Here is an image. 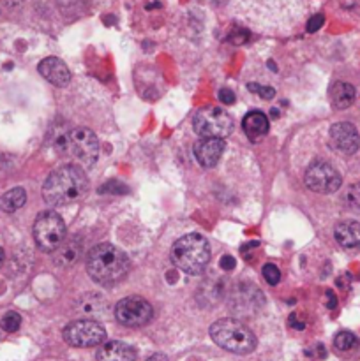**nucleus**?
I'll return each mask as SVG.
<instances>
[{"label": "nucleus", "instance_id": "obj_1", "mask_svg": "<svg viewBox=\"0 0 360 361\" xmlns=\"http://www.w3.org/2000/svg\"><path fill=\"white\" fill-rule=\"evenodd\" d=\"M233 9L244 21L265 32H288L302 16L300 0H233Z\"/></svg>", "mask_w": 360, "mask_h": 361}, {"label": "nucleus", "instance_id": "obj_2", "mask_svg": "<svg viewBox=\"0 0 360 361\" xmlns=\"http://www.w3.org/2000/svg\"><path fill=\"white\" fill-rule=\"evenodd\" d=\"M87 175L78 166H60L48 176L42 185V197L52 207L76 203L87 194Z\"/></svg>", "mask_w": 360, "mask_h": 361}, {"label": "nucleus", "instance_id": "obj_3", "mask_svg": "<svg viewBox=\"0 0 360 361\" xmlns=\"http://www.w3.org/2000/svg\"><path fill=\"white\" fill-rule=\"evenodd\" d=\"M87 271L94 282L101 286H112L122 281L129 271V257L109 243L95 245L88 252Z\"/></svg>", "mask_w": 360, "mask_h": 361}, {"label": "nucleus", "instance_id": "obj_4", "mask_svg": "<svg viewBox=\"0 0 360 361\" xmlns=\"http://www.w3.org/2000/svg\"><path fill=\"white\" fill-rule=\"evenodd\" d=\"M210 261V245L198 233L182 236L172 247V263L187 275H200Z\"/></svg>", "mask_w": 360, "mask_h": 361}, {"label": "nucleus", "instance_id": "obj_5", "mask_svg": "<svg viewBox=\"0 0 360 361\" xmlns=\"http://www.w3.org/2000/svg\"><path fill=\"white\" fill-rule=\"evenodd\" d=\"M210 337L219 348L235 355H249L256 349L253 331L236 319H219L210 326Z\"/></svg>", "mask_w": 360, "mask_h": 361}, {"label": "nucleus", "instance_id": "obj_6", "mask_svg": "<svg viewBox=\"0 0 360 361\" xmlns=\"http://www.w3.org/2000/svg\"><path fill=\"white\" fill-rule=\"evenodd\" d=\"M193 129L200 137H219L224 140L233 133V118L228 111L221 108H208L200 109L193 118Z\"/></svg>", "mask_w": 360, "mask_h": 361}, {"label": "nucleus", "instance_id": "obj_7", "mask_svg": "<svg viewBox=\"0 0 360 361\" xmlns=\"http://www.w3.org/2000/svg\"><path fill=\"white\" fill-rule=\"evenodd\" d=\"M34 238L42 252H55L66 238V224L56 212H42L34 224Z\"/></svg>", "mask_w": 360, "mask_h": 361}, {"label": "nucleus", "instance_id": "obj_8", "mask_svg": "<svg viewBox=\"0 0 360 361\" xmlns=\"http://www.w3.org/2000/svg\"><path fill=\"white\" fill-rule=\"evenodd\" d=\"M71 157L85 168L95 164L99 155V141L95 134L87 127H76L67 134V147Z\"/></svg>", "mask_w": 360, "mask_h": 361}, {"label": "nucleus", "instance_id": "obj_9", "mask_svg": "<svg viewBox=\"0 0 360 361\" xmlns=\"http://www.w3.org/2000/svg\"><path fill=\"white\" fill-rule=\"evenodd\" d=\"M64 341L73 348H95L106 341V330L92 319L73 321L64 328Z\"/></svg>", "mask_w": 360, "mask_h": 361}, {"label": "nucleus", "instance_id": "obj_10", "mask_svg": "<svg viewBox=\"0 0 360 361\" xmlns=\"http://www.w3.org/2000/svg\"><path fill=\"white\" fill-rule=\"evenodd\" d=\"M115 317L124 326L138 328L150 323L154 317V309L147 300L140 298V296H129L116 303Z\"/></svg>", "mask_w": 360, "mask_h": 361}, {"label": "nucleus", "instance_id": "obj_11", "mask_svg": "<svg viewBox=\"0 0 360 361\" xmlns=\"http://www.w3.org/2000/svg\"><path fill=\"white\" fill-rule=\"evenodd\" d=\"M342 178L337 169L328 162H314L306 171V185L313 192L332 194L341 187Z\"/></svg>", "mask_w": 360, "mask_h": 361}, {"label": "nucleus", "instance_id": "obj_12", "mask_svg": "<svg viewBox=\"0 0 360 361\" xmlns=\"http://www.w3.org/2000/svg\"><path fill=\"white\" fill-rule=\"evenodd\" d=\"M330 145L339 154L353 155L360 147V136L349 122H337L330 127Z\"/></svg>", "mask_w": 360, "mask_h": 361}, {"label": "nucleus", "instance_id": "obj_13", "mask_svg": "<svg viewBox=\"0 0 360 361\" xmlns=\"http://www.w3.org/2000/svg\"><path fill=\"white\" fill-rule=\"evenodd\" d=\"M224 148V140H219V137H201V140L194 145V157L200 162V166H203V168H212V166L217 164L219 159L222 157Z\"/></svg>", "mask_w": 360, "mask_h": 361}, {"label": "nucleus", "instance_id": "obj_14", "mask_svg": "<svg viewBox=\"0 0 360 361\" xmlns=\"http://www.w3.org/2000/svg\"><path fill=\"white\" fill-rule=\"evenodd\" d=\"M39 73L44 78L48 83L55 85V87H67L71 81V73L67 69L66 63L56 56H48L39 63Z\"/></svg>", "mask_w": 360, "mask_h": 361}, {"label": "nucleus", "instance_id": "obj_15", "mask_svg": "<svg viewBox=\"0 0 360 361\" xmlns=\"http://www.w3.org/2000/svg\"><path fill=\"white\" fill-rule=\"evenodd\" d=\"M97 361H136V351L129 344L109 341L99 348Z\"/></svg>", "mask_w": 360, "mask_h": 361}, {"label": "nucleus", "instance_id": "obj_16", "mask_svg": "<svg viewBox=\"0 0 360 361\" xmlns=\"http://www.w3.org/2000/svg\"><path fill=\"white\" fill-rule=\"evenodd\" d=\"M81 249H83V243L78 238H69L60 243L55 249V263L56 267H71V264L76 263L81 256Z\"/></svg>", "mask_w": 360, "mask_h": 361}, {"label": "nucleus", "instance_id": "obj_17", "mask_svg": "<svg viewBox=\"0 0 360 361\" xmlns=\"http://www.w3.org/2000/svg\"><path fill=\"white\" fill-rule=\"evenodd\" d=\"M334 236L344 249H356L360 247V224L355 221L339 222L334 229Z\"/></svg>", "mask_w": 360, "mask_h": 361}, {"label": "nucleus", "instance_id": "obj_18", "mask_svg": "<svg viewBox=\"0 0 360 361\" xmlns=\"http://www.w3.org/2000/svg\"><path fill=\"white\" fill-rule=\"evenodd\" d=\"M244 133L251 137V140H258V137L265 136L268 133V118L265 113L261 111H251L244 116Z\"/></svg>", "mask_w": 360, "mask_h": 361}, {"label": "nucleus", "instance_id": "obj_19", "mask_svg": "<svg viewBox=\"0 0 360 361\" xmlns=\"http://www.w3.org/2000/svg\"><path fill=\"white\" fill-rule=\"evenodd\" d=\"M355 88L353 85L344 83V81H337L330 87V101L334 108L346 109L353 104L355 101Z\"/></svg>", "mask_w": 360, "mask_h": 361}, {"label": "nucleus", "instance_id": "obj_20", "mask_svg": "<svg viewBox=\"0 0 360 361\" xmlns=\"http://www.w3.org/2000/svg\"><path fill=\"white\" fill-rule=\"evenodd\" d=\"M27 201V192L21 187H16V189H11L0 197V210L6 212V214H14L16 210H20L21 207Z\"/></svg>", "mask_w": 360, "mask_h": 361}, {"label": "nucleus", "instance_id": "obj_21", "mask_svg": "<svg viewBox=\"0 0 360 361\" xmlns=\"http://www.w3.org/2000/svg\"><path fill=\"white\" fill-rule=\"evenodd\" d=\"M356 342H359L356 341V337L353 334H349V331H341V334L335 335V338H334L335 349L341 353L352 351V349L356 345Z\"/></svg>", "mask_w": 360, "mask_h": 361}, {"label": "nucleus", "instance_id": "obj_22", "mask_svg": "<svg viewBox=\"0 0 360 361\" xmlns=\"http://www.w3.org/2000/svg\"><path fill=\"white\" fill-rule=\"evenodd\" d=\"M0 326H2V330L7 331V334H14V331L20 330L21 316L16 312H7L6 316L2 317V321H0Z\"/></svg>", "mask_w": 360, "mask_h": 361}, {"label": "nucleus", "instance_id": "obj_23", "mask_svg": "<svg viewBox=\"0 0 360 361\" xmlns=\"http://www.w3.org/2000/svg\"><path fill=\"white\" fill-rule=\"evenodd\" d=\"M346 203L349 204V208L360 212V183H353L352 187L346 192Z\"/></svg>", "mask_w": 360, "mask_h": 361}, {"label": "nucleus", "instance_id": "obj_24", "mask_svg": "<svg viewBox=\"0 0 360 361\" xmlns=\"http://www.w3.org/2000/svg\"><path fill=\"white\" fill-rule=\"evenodd\" d=\"M263 277L268 284L275 286L279 284V281H281V271H279V268L275 267V264L268 263L263 267Z\"/></svg>", "mask_w": 360, "mask_h": 361}, {"label": "nucleus", "instance_id": "obj_25", "mask_svg": "<svg viewBox=\"0 0 360 361\" xmlns=\"http://www.w3.org/2000/svg\"><path fill=\"white\" fill-rule=\"evenodd\" d=\"M247 88H249L251 92H254V94L260 95V97H263V99H272L275 95V90H274V88H270V87H260V85H256V83H249V85H247Z\"/></svg>", "mask_w": 360, "mask_h": 361}, {"label": "nucleus", "instance_id": "obj_26", "mask_svg": "<svg viewBox=\"0 0 360 361\" xmlns=\"http://www.w3.org/2000/svg\"><path fill=\"white\" fill-rule=\"evenodd\" d=\"M101 192H102V194H104V192H109V194H124V192H127V187L113 180V182L106 183V185L101 187Z\"/></svg>", "mask_w": 360, "mask_h": 361}, {"label": "nucleus", "instance_id": "obj_27", "mask_svg": "<svg viewBox=\"0 0 360 361\" xmlns=\"http://www.w3.org/2000/svg\"><path fill=\"white\" fill-rule=\"evenodd\" d=\"M323 21H325L323 14H314V16L311 18L309 21H307V25H306L307 32H309V34H314V32H318L321 28V25H323Z\"/></svg>", "mask_w": 360, "mask_h": 361}, {"label": "nucleus", "instance_id": "obj_28", "mask_svg": "<svg viewBox=\"0 0 360 361\" xmlns=\"http://www.w3.org/2000/svg\"><path fill=\"white\" fill-rule=\"evenodd\" d=\"M229 39H232V42H235V44H242V42H246L247 39H249V32H247L246 28H236V30L229 35Z\"/></svg>", "mask_w": 360, "mask_h": 361}, {"label": "nucleus", "instance_id": "obj_29", "mask_svg": "<svg viewBox=\"0 0 360 361\" xmlns=\"http://www.w3.org/2000/svg\"><path fill=\"white\" fill-rule=\"evenodd\" d=\"M219 99H221L222 104L228 106H232L233 102H235V95H233V92L229 90V88H222V90L219 92Z\"/></svg>", "mask_w": 360, "mask_h": 361}, {"label": "nucleus", "instance_id": "obj_30", "mask_svg": "<svg viewBox=\"0 0 360 361\" xmlns=\"http://www.w3.org/2000/svg\"><path fill=\"white\" fill-rule=\"evenodd\" d=\"M219 264H221L222 270L229 271V270H233V268H235L236 261L233 259L232 256H222V257H221V261H219Z\"/></svg>", "mask_w": 360, "mask_h": 361}, {"label": "nucleus", "instance_id": "obj_31", "mask_svg": "<svg viewBox=\"0 0 360 361\" xmlns=\"http://www.w3.org/2000/svg\"><path fill=\"white\" fill-rule=\"evenodd\" d=\"M327 298H328V309H335L337 307V298L332 291H327Z\"/></svg>", "mask_w": 360, "mask_h": 361}, {"label": "nucleus", "instance_id": "obj_32", "mask_svg": "<svg viewBox=\"0 0 360 361\" xmlns=\"http://www.w3.org/2000/svg\"><path fill=\"white\" fill-rule=\"evenodd\" d=\"M145 361H168V358H166V356L162 355V353H155V355L148 356V358L145 360Z\"/></svg>", "mask_w": 360, "mask_h": 361}, {"label": "nucleus", "instance_id": "obj_33", "mask_svg": "<svg viewBox=\"0 0 360 361\" xmlns=\"http://www.w3.org/2000/svg\"><path fill=\"white\" fill-rule=\"evenodd\" d=\"M289 321H292V326H293V328H296V330H304V328H306V324H304V323H299V321H296V317H295V316H292V319H289Z\"/></svg>", "mask_w": 360, "mask_h": 361}, {"label": "nucleus", "instance_id": "obj_34", "mask_svg": "<svg viewBox=\"0 0 360 361\" xmlns=\"http://www.w3.org/2000/svg\"><path fill=\"white\" fill-rule=\"evenodd\" d=\"M21 2H23V0H6V4H7V7H20L21 6Z\"/></svg>", "mask_w": 360, "mask_h": 361}, {"label": "nucleus", "instance_id": "obj_35", "mask_svg": "<svg viewBox=\"0 0 360 361\" xmlns=\"http://www.w3.org/2000/svg\"><path fill=\"white\" fill-rule=\"evenodd\" d=\"M2 263H4V250L0 249V267H2Z\"/></svg>", "mask_w": 360, "mask_h": 361}]
</instances>
